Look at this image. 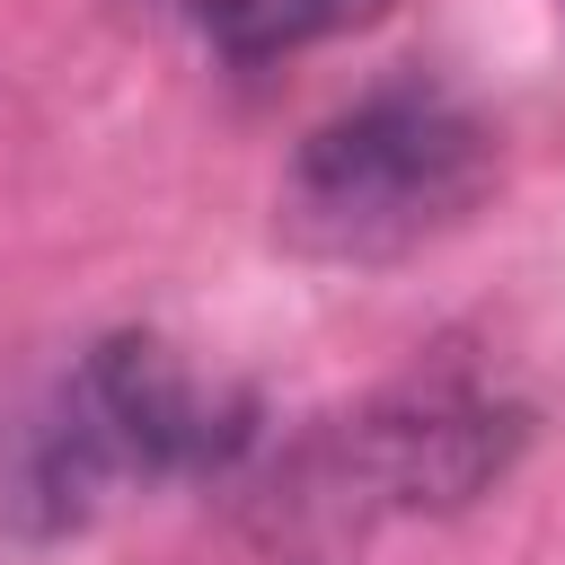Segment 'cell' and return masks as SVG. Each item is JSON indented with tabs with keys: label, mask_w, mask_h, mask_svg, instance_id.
<instances>
[{
	"label": "cell",
	"mask_w": 565,
	"mask_h": 565,
	"mask_svg": "<svg viewBox=\"0 0 565 565\" xmlns=\"http://www.w3.org/2000/svg\"><path fill=\"white\" fill-rule=\"evenodd\" d=\"M494 185V132L441 88H371L327 115L274 194V221L300 256L388 265L459 230Z\"/></svg>",
	"instance_id": "obj_1"
},
{
	"label": "cell",
	"mask_w": 565,
	"mask_h": 565,
	"mask_svg": "<svg viewBox=\"0 0 565 565\" xmlns=\"http://www.w3.org/2000/svg\"><path fill=\"white\" fill-rule=\"evenodd\" d=\"M388 9H397V0H194L203 35H212L230 62H274V53H300V44L380 26Z\"/></svg>",
	"instance_id": "obj_2"
}]
</instances>
